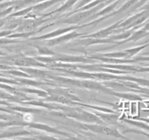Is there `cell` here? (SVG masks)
Returning a JSON list of instances; mask_svg holds the SVG:
<instances>
[{
	"mask_svg": "<svg viewBox=\"0 0 149 140\" xmlns=\"http://www.w3.org/2000/svg\"><path fill=\"white\" fill-rule=\"evenodd\" d=\"M138 89H139L141 93H144V94H146L149 97V88H144L140 87Z\"/></svg>",
	"mask_w": 149,
	"mask_h": 140,
	"instance_id": "6da1fadb",
	"label": "cell"
},
{
	"mask_svg": "<svg viewBox=\"0 0 149 140\" xmlns=\"http://www.w3.org/2000/svg\"><path fill=\"white\" fill-rule=\"evenodd\" d=\"M144 10H149V1L148 4H146L145 5V7H144Z\"/></svg>",
	"mask_w": 149,
	"mask_h": 140,
	"instance_id": "3957f363",
	"label": "cell"
},
{
	"mask_svg": "<svg viewBox=\"0 0 149 140\" xmlns=\"http://www.w3.org/2000/svg\"><path fill=\"white\" fill-rule=\"evenodd\" d=\"M149 42V40H148V41H147V42Z\"/></svg>",
	"mask_w": 149,
	"mask_h": 140,
	"instance_id": "277c9868",
	"label": "cell"
},
{
	"mask_svg": "<svg viewBox=\"0 0 149 140\" xmlns=\"http://www.w3.org/2000/svg\"><path fill=\"white\" fill-rule=\"evenodd\" d=\"M143 30H144L145 32H148V33L149 34V20L148 21L146 22V23H145V25L143 26V27L142 28Z\"/></svg>",
	"mask_w": 149,
	"mask_h": 140,
	"instance_id": "7a4b0ae2",
	"label": "cell"
}]
</instances>
